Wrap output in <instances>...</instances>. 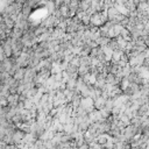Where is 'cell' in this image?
<instances>
[{
    "label": "cell",
    "instance_id": "1",
    "mask_svg": "<svg viewBox=\"0 0 149 149\" xmlns=\"http://www.w3.org/2000/svg\"><path fill=\"white\" fill-rule=\"evenodd\" d=\"M0 44H1V40H0Z\"/></svg>",
    "mask_w": 149,
    "mask_h": 149
}]
</instances>
